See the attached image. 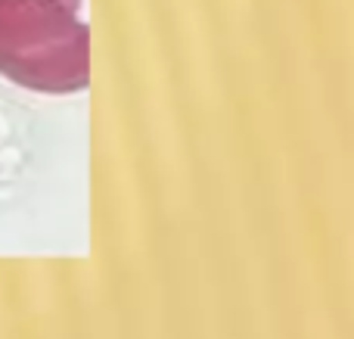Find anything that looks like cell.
Masks as SVG:
<instances>
[{"instance_id":"cell-1","label":"cell","mask_w":354,"mask_h":339,"mask_svg":"<svg viewBox=\"0 0 354 339\" xmlns=\"http://www.w3.org/2000/svg\"><path fill=\"white\" fill-rule=\"evenodd\" d=\"M0 75L37 93L91 84V35L81 0H0Z\"/></svg>"}]
</instances>
